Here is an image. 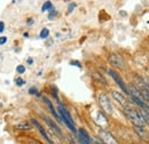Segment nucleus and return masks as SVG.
<instances>
[{
    "mask_svg": "<svg viewBox=\"0 0 149 144\" xmlns=\"http://www.w3.org/2000/svg\"><path fill=\"white\" fill-rule=\"evenodd\" d=\"M44 101L46 102V104H47V107H48V109L51 110V112H52V114H53V116L55 117V118H56V119H57V120H61V118H60V116H58V114L56 113L55 109L53 108V104L51 103V101H49V100H48L47 97H44Z\"/></svg>",
    "mask_w": 149,
    "mask_h": 144,
    "instance_id": "nucleus-11",
    "label": "nucleus"
},
{
    "mask_svg": "<svg viewBox=\"0 0 149 144\" xmlns=\"http://www.w3.org/2000/svg\"><path fill=\"white\" fill-rule=\"evenodd\" d=\"M108 73L110 74V77H111L112 79L116 81V84L120 87V89L123 90L125 94H129V89H127V87H126V85H125V82L122 80V78H120V75L117 73V72H115L113 70H109Z\"/></svg>",
    "mask_w": 149,
    "mask_h": 144,
    "instance_id": "nucleus-4",
    "label": "nucleus"
},
{
    "mask_svg": "<svg viewBox=\"0 0 149 144\" xmlns=\"http://www.w3.org/2000/svg\"><path fill=\"white\" fill-rule=\"evenodd\" d=\"M52 8H53L52 2H51V1H46V2L44 3V6L41 7V12H45V10H47V9H52Z\"/></svg>",
    "mask_w": 149,
    "mask_h": 144,
    "instance_id": "nucleus-15",
    "label": "nucleus"
},
{
    "mask_svg": "<svg viewBox=\"0 0 149 144\" xmlns=\"http://www.w3.org/2000/svg\"><path fill=\"white\" fill-rule=\"evenodd\" d=\"M78 133H79V141H80L81 143L83 144H92L91 137H90V135L87 134V132H86L85 129L80 128V129L78 130Z\"/></svg>",
    "mask_w": 149,
    "mask_h": 144,
    "instance_id": "nucleus-9",
    "label": "nucleus"
},
{
    "mask_svg": "<svg viewBox=\"0 0 149 144\" xmlns=\"http://www.w3.org/2000/svg\"><path fill=\"white\" fill-rule=\"evenodd\" d=\"M70 64H71V65H77L78 68H80V66H81V64H80L79 62H71Z\"/></svg>",
    "mask_w": 149,
    "mask_h": 144,
    "instance_id": "nucleus-24",
    "label": "nucleus"
},
{
    "mask_svg": "<svg viewBox=\"0 0 149 144\" xmlns=\"http://www.w3.org/2000/svg\"><path fill=\"white\" fill-rule=\"evenodd\" d=\"M28 63H29V64H32V63H33L32 58H29V60H28Z\"/></svg>",
    "mask_w": 149,
    "mask_h": 144,
    "instance_id": "nucleus-25",
    "label": "nucleus"
},
{
    "mask_svg": "<svg viewBox=\"0 0 149 144\" xmlns=\"http://www.w3.org/2000/svg\"><path fill=\"white\" fill-rule=\"evenodd\" d=\"M134 132L136 133V135L139 136V137H141L142 140H145V141H148L149 140V133L148 130L146 129V127H136L134 126Z\"/></svg>",
    "mask_w": 149,
    "mask_h": 144,
    "instance_id": "nucleus-7",
    "label": "nucleus"
},
{
    "mask_svg": "<svg viewBox=\"0 0 149 144\" xmlns=\"http://www.w3.org/2000/svg\"><path fill=\"white\" fill-rule=\"evenodd\" d=\"M48 35H49V30L46 29V28L40 31V38H41V39H46V38L48 37Z\"/></svg>",
    "mask_w": 149,
    "mask_h": 144,
    "instance_id": "nucleus-16",
    "label": "nucleus"
},
{
    "mask_svg": "<svg viewBox=\"0 0 149 144\" xmlns=\"http://www.w3.org/2000/svg\"><path fill=\"white\" fill-rule=\"evenodd\" d=\"M99 138H100V142L102 144H118L117 140L113 137V135L110 132L106 130V129H101L100 130Z\"/></svg>",
    "mask_w": 149,
    "mask_h": 144,
    "instance_id": "nucleus-2",
    "label": "nucleus"
},
{
    "mask_svg": "<svg viewBox=\"0 0 149 144\" xmlns=\"http://www.w3.org/2000/svg\"><path fill=\"white\" fill-rule=\"evenodd\" d=\"M109 62L116 68H123L124 66V60L120 55L118 54H110L109 55Z\"/></svg>",
    "mask_w": 149,
    "mask_h": 144,
    "instance_id": "nucleus-6",
    "label": "nucleus"
},
{
    "mask_svg": "<svg viewBox=\"0 0 149 144\" xmlns=\"http://www.w3.org/2000/svg\"><path fill=\"white\" fill-rule=\"evenodd\" d=\"M139 113H140L141 118L143 119V121H145V123L149 126V112L148 111H146V110H141Z\"/></svg>",
    "mask_w": 149,
    "mask_h": 144,
    "instance_id": "nucleus-14",
    "label": "nucleus"
},
{
    "mask_svg": "<svg viewBox=\"0 0 149 144\" xmlns=\"http://www.w3.org/2000/svg\"><path fill=\"white\" fill-rule=\"evenodd\" d=\"M3 31H5V23L0 22V33H2Z\"/></svg>",
    "mask_w": 149,
    "mask_h": 144,
    "instance_id": "nucleus-23",
    "label": "nucleus"
},
{
    "mask_svg": "<svg viewBox=\"0 0 149 144\" xmlns=\"http://www.w3.org/2000/svg\"><path fill=\"white\" fill-rule=\"evenodd\" d=\"M6 41H7V38H6V37H1V38H0V45H5Z\"/></svg>",
    "mask_w": 149,
    "mask_h": 144,
    "instance_id": "nucleus-22",
    "label": "nucleus"
},
{
    "mask_svg": "<svg viewBox=\"0 0 149 144\" xmlns=\"http://www.w3.org/2000/svg\"><path fill=\"white\" fill-rule=\"evenodd\" d=\"M99 103H100L101 108L103 109V111H104L107 114H111L112 105H111V103H110L109 97H108L106 94H101V95L99 96Z\"/></svg>",
    "mask_w": 149,
    "mask_h": 144,
    "instance_id": "nucleus-3",
    "label": "nucleus"
},
{
    "mask_svg": "<svg viewBox=\"0 0 149 144\" xmlns=\"http://www.w3.org/2000/svg\"><path fill=\"white\" fill-rule=\"evenodd\" d=\"M95 123L102 128H106L108 126V119L106 117V114L101 111H96V116H95Z\"/></svg>",
    "mask_w": 149,
    "mask_h": 144,
    "instance_id": "nucleus-5",
    "label": "nucleus"
},
{
    "mask_svg": "<svg viewBox=\"0 0 149 144\" xmlns=\"http://www.w3.org/2000/svg\"><path fill=\"white\" fill-rule=\"evenodd\" d=\"M16 129H19V130H29V129H31V125L29 124V123H19L17 124L16 126H15Z\"/></svg>",
    "mask_w": 149,
    "mask_h": 144,
    "instance_id": "nucleus-13",
    "label": "nucleus"
},
{
    "mask_svg": "<svg viewBox=\"0 0 149 144\" xmlns=\"http://www.w3.org/2000/svg\"><path fill=\"white\" fill-rule=\"evenodd\" d=\"M56 14H57V13H56L55 10L51 12V13H49V15H48V18H49V19H53L54 17H56Z\"/></svg>",
    "mask_w": 149,
    "mask_h": 144,
    "instance_id": "nucleus-20",
    "label": "nucleus"
},
{
    "mask_svg": "<svg viewBox=\"0 0 149 144\" xmlns=\"http://www.w3.org/2000/svg\"><path fill=\"white\" fill-rule=\"evenodd\" d=\"M125 114L127 117V119L131 123L136 127H146V123L143 121V119L141 118L140 113L133 109L132 107H125Z\"/></svg>",
    "mask_w": 149,
    "mask_h": 144,
    "instance_id": "nucleus-1",
    "label": "nucleus"
},
{
    "mask_svg": "<svg viewBox=\"0 0 149 144\" xmlns=\"http://www.w3.org/2000/svg\"><path fill=\"white\" fill-rule=\"evenodd\" d=\"M112 96H113V98L116 100V101H118L122 105H124L125 103H126V98L124 97V95L123 94H120V93H118V91H112Z\"/></svg>",
    "mask_w": 149,
    "mask_h": 144,
    "instance_id": "nucleus-10",
    "label": "nucleus"
},
{
    "mask_svg": "<svg viewBox=\"0 0 149 144\" xmlns=\"http://www.w3.org/2000/svg\"><path fill=\"white\" fill-rule=\"evenodd\" d=\"M44 119H45V121H46V123L48 124V126L52 127V128H53V129L55 130L57 134H60V135H61V129L58 128V126L56 125V124L54 123V121H53V120H51V119H49V118H47V117H45Z\"/></svg>",
    "mask_w": 149,
    "mask_h": 144,
    "instance_id": "nucleus-12",
    "label": "nucleus"
},
{
    "mask_svg": "<svg viewBox=\"0 0 149 144\" xmlns=\"http://www.w3.org/2000/svg\"><path fill=\"white\" fill-rule=\"evenodd\" d=\"M74 7H76V3H74V2L70 3V6H69V8H68V13H71V12L74 10Z\"/></svg>",
    "mask_w": 149,
    "mask_h": 144,
    "instance_id": "nucleus-21",
    "label": "nucleus"
},
{
    "mask_svg": "<svg viewBox=\"0 0 149 144\" xmlns=\"http://www.w3.org/2000/svg\"><path fill=\"white\" fill-rule=\"evenodd\" d=\"M31 123H32V124H33L35 126L37 127V128H38V130H39V133H40V134L42 135V137H44V138H45V140H46V141H47L48 143H49V144H54V143H53V142H52V140H51V138L48 137V135H47V133H46V130H45V129L42 128V126H41V125H40V124L38 123V121H37V120H36V119H31Z\"/></svg>",
    "mask_w": 149,
    "mask_h": 144,
    "instance_id": "nucleus-8",
    "label": "nucleus"
},
{
    "mask_svg": "<svg viewBox=\"0 0 149 144\" xmlns=\"http://www.w3.org/2000/svg\"><path fill=\"white\" fill-rule=\"evenodd\" d=\"M16 71L19 72V73H24L25 72V66H23V65H19L17 68H16Z\"/></svg>",
    "mask_w": 149,
    "mask_h": 144,
    "instance_id": "nucleus-19",
    "label": "nucleus"
},
{
    "mask_svg": "<svg viewBox=\"0 0 149 144\" xmlns=\"http://www.w3.org/2000/svg\"><path fill=\"white\" fill-rule=\"evenodd\" d=\"M29 94H31V95H36V96H40L39 91H38L37 88H35V87H32V88L29 89Z\"/></svg>",
    "mask_w": 149,
    "mask_h": 144,
    "instance_id": "nucleus-17",
    "label": "nucleus"
},
{
    "mask_svg": "<svg viewBox=\"0 0 149 144\" xmlns=\"http://www.w3.org/2000/svg\"><path fill=\"white\" fill-rule=\"evenodd\" d=\"M15 82H16V86H19V87H21V86H23V85H24V80H23L22 78H17Z\"/></svg>",
    "mask_w": 149,
    "mask_h": 144,
    "instance_id": "nucleus-18",
    "label": "nucleus"
}]
</instances>
